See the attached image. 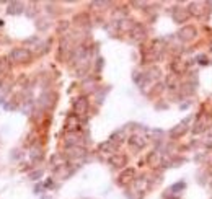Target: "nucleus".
<instances>
[{"label":"nucleus","instance_id":"f257e3e1","mask_svg":"<svg viewBox=\"0 0 212 199\" xmlns=\"http://www.w3.org/2000/svg\"><path fill=\"white\" fill-rule=\"evenodd\" d=\"M10 59L15 62H28L31 59V52L28 49H25V47H16V49L11 51Z\"/></svg>","mask_w":212,"mask_h":199},{"label":"nucleus","instance_id":"f03ea898","mask_svg":"<svg viewBox=\"0 0 212 199\" xmlns=\"http://www.w3.org/2000/svg\"><path fill=\"white\" fill-rule=\"evenodd\" d=\"M21 12H23V4H20V2H10L8 4V8H7L8 15H18Z\"/></svg>","mask_w":212,"mask_h":199},{"label":"nucleus","instance_id":"7ed1b4c3","mask_svg":"<svg viewBox=\"0 0 212 199\" xmlns=\"http://www.w3.org/2000/svg\"><path fill=\"white\" fill-rule=\"evenodd\" d=\"M41 158L42 157V155H41V150H38V149H36V150H31V158Z\"/></svg>","mask_w":212,"mask_h":199}]
</instances>
